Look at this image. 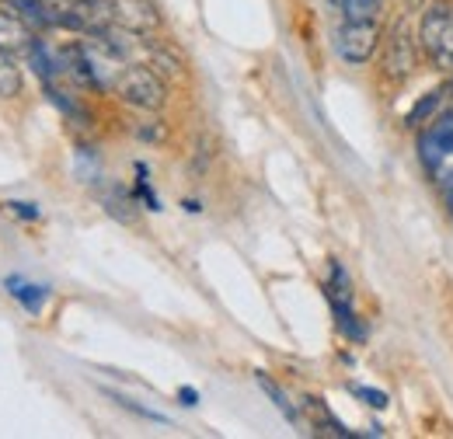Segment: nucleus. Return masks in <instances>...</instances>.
Returning <instances> with one entry per match:
<instances>
[{"label": "nucleus", "mask_w": 453, "mask_h": 439, "mask_svg": "<svg viewBox=\"0 0 453 439\" xmlns=\"http://www.w3.org/2000/svg\"><path fill=\"white\" fill-rule=\"evenodd\" d=\"M21 91V73L14 66V56L0 50V98H11Z\"/></svg>", "instance_id": "obj_14"}, {"label": "nucleus", "mask_w": 453, "mask_h": 439, "mask_svg": "<svg viewBox=\"0 0 453 439\" xmlns=\"http://www.w3.org/2000/svg\"><path fill=\"white\" fill-rule=\"evenodd\" d=\"M7 210L11 213H18L21 220H39L42 213H39V206H32V203H7Z\"/></svg>", "instance_id": "obj_18"}, {"label": "nucleus", "mask_w": 453, "mask_h": 439, "mask_svg": "<svg viewBox=\"0 0 453 439\" xmlns=\"http://www.w3.org/2000/svg\"><path fill=\"white\" fill-rule=\"evenodd\" d=\"M418 35L411 32V21L408 18H397L384 39V77L388 81H408L418 66Z\"/></svg>", "instance_id": "obj_4"}, {"label": "nucleus", "mask_w": 453, "mask_h": 439, "mask_svg": "<svg viewBox=\"0 0 453 439\" xmlns=\"http://www.w3.org/2000/svg\"><path fill=\"white\" fill-rule=\"evenodd\" d=\"M418 158L426 171L447 189L453 178V112L450 115H436L433 126L418 136Z\"/></svg>", "instance_id": "obj_3"}, {"label": "nucleus", "mask_w": 453, "mask_h": 439, "mask_svg": "<svg viewBox=\"0 0 453 439\" xmlns=\"http://www.w3.org/2000/svg\"><path fill=\"white\" fill-rule=\"evenodd\" d=\"M384 0H339L345 21H377Z\"/></svg>", "instance_id": "obj_13"}, {"label": "nucleus", "mask_w": 453, "mask_h": 439, "mask_svg": "<svg viewBox=\"0 0 453 439\" xmlns=\"http://www.w3.org/2000/svg\"><path fill=\"white\" fill-rule=\"evenodd\" d=\"M447 95H453V84H450V88H447Z\"/></svg>", "instance_id": "obj_21"}, {"label": "nucleus", "mask_w": 453, "mask_h": 439, "mask_svg": "<svg viewBox=\"0 0 453 439\" xmlns=\"http://www.w3.org/2000/svg\"><path fill=\"white\" fill-rule=\"evenodd\" d=\"M377 46H380V21H342L335 50L345 63H352V66L370 63Z\"/></svg>", "instance_id": "obj_5"}, {"label": "nucleus", "mask_w": 453, "mask_h": 439, "mask_svg": "<svg viewBox=\"0 0 453 439\" xmlns=\"http://www.w3.org/2000/svg\"><path fill=\"white\" fill-rule=\"evenodd\" d=\"M443 95H447V88H443V91H429V95H422L418 105L404 115V126L415 129V126H422V122H433L436 112H440V105H443Z\"/></svg>", "instance_id": "obj_12"}, {"label": "nucleus", "mask_w": 453, "mask_h": 439, "mask_svg": "<svg viewBox=\"0 0 453 439\" xmlns=\"http://www.w3.org/2000/svg\"><path fill=\"white\" fill-rule=\"evenodd\" d=\"M415 35L433 66L453 70V0H429Z\"/></svg>", "instance_id": "obj_1"}, {"label": "nucleus", "mask_w": 453, "mask_h": 439, "mask_svg": "<svg viewBox=\"0 0 453 439\" xmlns=\"http://www.w3.org/2000/svg\"><path fill=\"white\" fill-rule=\"evenodd\" d=\"M112 91L140 112H157L165 105V81L147 63H126V70L115 77Z\"/></svg>", "instance_id": "obj_2"}, {"label": "nucleus", "mask_w": 453, "mask_h": 439, "mask_svg": "<svg viewBox=\"0 0 453 439\" xmlns=\"http://www.w3.org/2000/svg\"><path fill=\"white\" fill-rule=\"evenodd\" d=\"M178 397H181V404H188V408H192V404H199V394H196L192 387H181V390H178Z\"/></svg>", "instance_id": "obj_19"}, {"label": "nucleus", "mask_w": 453, "mask_h": 439, "mask_svg": "<svg viewBox=\"0 0 453 439\" xmlns=\"http://www.w3.org/2000/svg\"><path fill=\"white\" fill-rule=\"evenodd\" d=\"M349 390H352L356 397H363L370 408H388V404H391V397H388L384 390H373V387H356V384L349 387Z\"/></svg>", "instance_id": "obj_17"}, {"label": "nucleus", "mask_w": 453, "mask_h": 439, "mask_svg": "<svg viewBox=\"0 0 453 439\" xmlns=\"http://www.w3.org/2000/svg\"><path fill=\"white\" fill-rule=\"evenodd\" d=\"M115 28L133 32V35H147L157 28V11L150 7V0H112Z\"/></svg>", "instance_id": "obj_8"}, {"label": "nucleus", "mask_w": 453, "mask_h": 439, "mask_svg": "<svg viewBox=\"0 0 453 439\" xmlns=\"http://www.w3.org/2000/svg\"><path fill=\"white\" fill-rule=\"evenodd\" d=\"M32 42H35V35L25 25V18L18 11H11V7H0V50L18 56V53H28Z\"/></svg>", "instance_id": "obj_10"}, {"label": "nucleus", "mask_w": 453, "mask_h": 439, "mask_svg": "<svg viewBox=\"0 0 453 439\" xmlns=\"http://www.w3.org/2000/svg\"><path fill=\"white\" fill-rule=\"evenodd\" d=\"M443 192H447V203H450V210H453V178H450V185H447Z\"/></svg>", "instance_id": "obj_20"}, {"label": "nucleus", "mask_w": 453, "mask_h": 439, "mask_svg": "<svg viewBox=\"0 0 453 439\" xmlns=\"http://www.w3.org/2000/svg\"><path fill=\"white\" fill-rule=\"evenodd\" d=\"M325 297H328V304H332V311H335L339 328L345 331L352 342H363L366 331H363L359 318H356V307H352V282H349V273L342 269L339 262H332V275H328V282H325Z\"/></svg>", "instance_id": "obj_6"}, {"label": "nucleus", "mask_w": 453, "mask_h": 439, "mask_svg": "<svg viewBox=\"0 0 453 439\" xmlns=\"http://www.w3.org/2000/svg\"><path fill=\"white\" fill-rule=\"evenodd\" d=\"M115 404H122V408H129L133 415H140V419H150V422H168L161 412H150V408H143V404H136V401H129V397H122V394H109Z\"/></svg>", "instance_id": "obj_16"}, {"label": "nucleus", "mask_w": 453, "mask_h": 439, "mask_svg": "<svg viewBox=\"0 0 453 439\" xmlns=\"http://www.w3.org/2000/svg\"><path fill=\"white\" fill-rule=\"evenodd\" d=\"M258 387H262V390H265V394L273 397V404H276V408L283 412V415H286V419H289V422H300V412L293 408V401L286 397V394H283V387L276 384V381H269L265 374H258Z\"/></svg>", "instance_id": "obj_15"}, {"label": "nucleus", "mask_w": 453, "mask_h": 439, "mask_svg": "<svg viewBox=\"0 0 453 439\" xmlns=\"http://www.w3.org/2000/svg\"><path fill=\"white\" fill-rule=\"evenodd\" d=\"M112 25V0H70L66 4V28H73V32L98 35V32H109Z\"/></svg>", "instance_id": "obj_7"}, {"label": "nucleus", "mask_w": 453, "mask_h": 439, "mask_svg": "<svg viewBox=\"0 0 453 439\" xmlns=\"http://www.w3.org/2000/svg\"><path fill=\"white\" fill-rule=\"evenodd\" d=\"M14 11L25 18V25L35 28H66V4L59 0H14Z\"/></svg>", "instance_id": "obj_9"}, {"label": "nucleus", "mask_w": 453, "mask_h": 439, "mask_svg": "<svg viewBox=\"0 0 453 439\" xmlns=\"http://www.w3.org/2000/svg\"><path fill=\"white\" fill-rule=\"evenodd\" d=\"M7 289H11V297H14V300H21V304H25V311H28V314H39V311H42V304H46V297H50V286L25 282L21 275H11V279H7Z\"/></svg>", "instance_id": "obj_11"}]
</instances>
